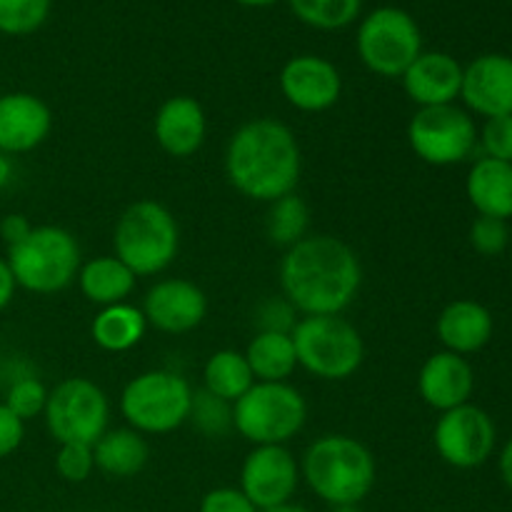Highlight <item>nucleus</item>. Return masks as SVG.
Wrapping results in <instances>:
<instances>
[{"label": "nucleus", "mask_w": 512, "mask_h": 512, "mask_svg": "<svg viewBox=\"0 0 512 512\" xmlns=\"http://www.w3.org/2000/svg\"><path fill=\"white\" fill-rule=\"evenodd\" d=\"M283 298L300 315H343L363 285L358 253L335 235H305L278 265Z\"/></svg>", "instance_id": "obj_1"}, {"label": "nucleus", "mask_w": 512, "mask_h": 512, "mask_svg": "<svg viewBox=\"0 0 512 512\" xmlns=\"http://www.w3.org/2000/svg\"><path fill=\"white\" fill-rule=\"evenodd\" d=\"M225 178L243 198L275 203L295 193L303 153L293 130L275 118H255L230 135L223 158Z\"/></svg>", "instance_id": "obj_2"}, {"label": "nucleus", "mask_w": 512, "mask_h": 512, "mask_svg": "<svg viewBox=\"0 0 512 512\" xmlns=\"http://www.w3.org/2000/svg\"><path fill=\"white\" fill-rule=\"evenodd\" d=\"M300 478L330 508L360 505L375 488L378 463L363 440L345 433L320 435L300 460Z\"/></svg>", "instance_id": "obj_3"}, {"label": "nucleus", "mask_w": 512, "mask_h": 512, "mask_svg": "<svg viewBox=\"0 0 512 512\" xmlns=\"http://www.w3.org/2000/svg\"><path fill=\"white\" fill-rule=\"evenodd\" d=\"M115 258L123 260L135 278L160 275L175 263L180 228L175 215L158 200H135L120 213L113 228Z\"/></svg>", "instance_id": "obj_4"}, {"label": "nucleus", "mask_w": 512, "mask_h": 512, "mask_svg": "<svg viewBox=\"0 0 512 512\" xmlns=\"http://www.w3.org/2000/svg\"><path fill=\"white\" fill-rule=\"evenodd\" d=\"M8 268L15 285L35 295H53L75 283L80 245L70 230L60 225H33L28 238L8 248Z\"/></svg>", "instance_id": "obj_5"}, {"label": "nucleus", "mask_w": 512, "mask_h": 512, "mask_svg": "<svg viewBox=\"0 0 512 512\" xmlns=\"http://www.w3.org/2000/svg\"><path fill=\"white\" fill-rule=\"evenodd\" d=\"M290 338L298 368L325 383L353 378L365 360L363 335L343 315H303Z\"/></svg>", "instance_id": "obj_6"}, {"label": "nucleus", "mask_w": 512, "mask_h": 512, "mask_svg": "<svg viewBox=\"0 0 512 512\" xmlns=\"http://www.w3.org/2000/svg\"><path fill=\"white\" fill-rule=\"evenodd\" d=\"M193 385L173 370H145L123 388L118 408L140 435H168L188 423Z\"/></svg>", "instance_id": "obj_7"}, {"label": "nucleus", "mask_w": 512, "mask_h": 512, "mask_svg": "<svg viewBox=\"0 0 512 512\" xmlns=\"http://www.w3.org/2000/svg\"><path fill=\"white\" fill-rule=\"evenodd\" d=\"M308 423V403L290 383H255L233 403V430L250 445H288Z\"/></svg>", "instance_id": "obj_8"}, {"label": "nucleus", "mask_w": 512, "mask_h": 512, "mask_svg": "<svg viewBox=\"0 0 512 512\" xmlns=\"http://www.w3.org/2000/svg\"><path fill=\"white\" fill-rule=\"evenodd\" d=\"M355 50L365 68L380 78H403L423 53V33L408 10L380 5L370 10L355 33Z\"/></svg>", "instance_id": "obj_9"}, {"label": "nucleus", "mask_w": 512, "mask_h": 512, "mask_svg": "<svg viewBox=\"0 0 512 512\" xmlns=\"http://www.w3.org/2000/svg\"><path fill=\"white\" fill-rule=\"evenodd\" d=\"M45 428L58 445H95L110 423V400L90 378H65L48 390Z\"/></svg>", "instance_id": "obj_10"}, {"label": "nucleus", "mask_w": 512, "mask_h": 512, "mask_svg": "<svg viewBox=\"0 0 512 512\" xmlns=\"http://www.w3.org/2000/svg\"><path fill=\"white\" fill-rule=\"evenodd\" d=\"M408 143L423 163L448 168L473 155L478 145V128L470 113L455 103L418 108L408 123Z\"/></svg>", "instance_id": "obj_11"}, {"label": "nucleus", "mask_w": 512, "mask_h": 512, "mask_svg": "<svg viewBox=\"0 0 512 512\" xmlns=\"http://www.w3.org/2000/svg\"><path fill=\"white\" fill-rule=\"evenodd\" d=\"M495 438L493 418L473 403L440 413L433 430L435 453L458 470L480 468L493 455Z\"/></svg>", "instance_id": "obj_12"}, {"label": "nucleus", "mask_w": 512, "mask_h": 512, "mask_svg": "<svg viewBox=\"0 0 512 512\" xmlns=\"http://www.w3.org/2000/svg\"><path fill=\"white\" fill-rule=\"evenodd\" d=\"M298 485L300 463L288 445H255L245 455L238 488L260 512L293 503Z\"/></svg>", "instance_id": "obj_13"}, {"label": "nucleus", "mask_w": 512, "mask_h": 512, "mask_svg": "<svg viewBox=\"0 0 512 512\" xmlns=\"http://www.w3.org/2000/svg\"><path fill=\"white\" fill-rule=\"evenodd\" d=\"M278 85L285 103L300 113H325L343 95V75L333 60L313 53L285 60Z\"/></svg>", "instance_id": "obj_14"}, {"label": "nucleus", "mask_w": 512, "mask_h": 512, "mask_svg": "<svg viewBox=\"0 0 512 512\" xmlns=\"http://www.w3.org/2000/svg\"><path fill=\"white\" fill-rule=\"evenodd\" d=\"M140 310L148 320V328L168 335H183L205 320L208 295L185 278H165L145 293Z\"/></svg>", "instance_id": "obj_15"}, {"label": "nucleus", "mask_w": 512, "mask_h": 512, "mask_svg": "<svg viewBox=\"0 0 512 512\" xmlns=\"http://www.w3.org/2000/svg\"><path fill=\"white\" fill-rule=\"evenodd\" d=\"M460 98L473 113L488 118L512 115V58L503 53L478 55L463 68Z\"/></svg>", "instance_id": "obj_16"}, {"label": "nucleus", "mask_w": 512, "mask_h": 512, "mask_svg": "<svg viewBox=\"0 0 512 512\" xmlns=\"http://www.w3.org/2000/svg\"><path fill=\"white\" fill-rule=\"evenodd\" d=\"M53 130V110L35 93L0 95V153L20 155L40 148Z\"/></svg>", "instance_id": "obj_17"}, {"label": "nucleus", "mask_w": 512, "mask_h": 512, "mask_svg": "<svg viewBox=\"0 0 512 512\" xmlns=\"http://www.w3.org/2000/svg\"><path fill=\"white\" fill-rule=\"evenodd\" d=\"M153 135L158 148L170 158H190L208 138V115L190 95H173L163 100L153 118Z\"/></svg>", "instance_id": "obj_18"}, {"label": "nucleus", "mask_w": 512, "mask_h": 512, "mask_svg": "<svg viewBox=\"0 0 512 512\" xmlns=\"http://www.w3.org/2000/svg\"><path fill=\"white\" fill-rule=\"evenodd\" d=\"M403 90L418 108L453 105L460 98L463 65L443 50H423L403 73Z\"/></svg>", "instance_id": "obj_19"}, {"label": "nucleus", "mask_w": 512, "mask_h": 512, "mask_svg": "<svg viewBox=\"0 0 512 512\" xmlns=\"http://www.w3.org/2000/svg\"><path fill=\"white\" fill-rule=\"evenodd\" d=\"M475 388V373L463 355L440 350L423 363L418 373V393L433 410H453L470 403Z\"/></svg>", "instance_id": "obj_20"}, {"label": "nucleus", "mask_w": 512, "mask_h": 512, "mask_svg": "<svg viewBox=\"0 0 512 512\" xmlns=\"http://www.w3.org/2000/svg\"><path fill=\"white\" fill-rule=\"evenodd\" d=\"M435 333L443 348L455 355L483 350L493 338V315L475 300H453L435 320Z\"/></svg>", "instance_id": "obj_21"}, {"label": "nucleus", "mask_w": 512, "mask_h": 512, "mask_svg": "<svg viewBox=\"0 0 512 512\" xmlns=\"http://www.w3.org/2000/svg\"><path fill=\"white\" fill-rule=\"evenodd\" d=\"M470 205L485 218H512V163L495 158L475 160L465 180Z\"/></svg>", "instance_id": "obj_22"}, {"label": "nucleus", "mask_w": 512, "mask_h": 512, "mask_svg": "<svg viewBox=\"0 0 512 512\" xmlns=\"http://www.w3.org/2000/svg\"><path fill=\"white\" fill-rule=\"evenodd\" d=\"M135 280L138 278L123 260L115 255H98L80 265L75 283L88 303L108 308V305L128 303L135 290Z\"/></svg>", "instance_id": "obj_23"}, {"label": "nucleus", "mask_w": 512, "mask_h": 512, "mask_svg": "<svg viewBox=\"0 0 512 512\" xmlns=\"http://www.w3.org/2000/svg\"><path fill=\"white\" fill-rule=\"evenodd\" d=\"M95 470L115 480L135 478L150 460V445L145 435L133 428H108L93 445Z\"/></svg>", "instance_id": "obj_24"}, {"label": "nucleus", "mask_w": 512, "mask_h": 512, "mask_svg": "<svg viewBox=\"0 0 512 512\" xmlns=\"http://www.w3.org/2000/svg\"><path fill=\"white\" fill-rule=\"evenodd\" d=\"M148 320L143 310L130 303L100 308L90 325V338L105 353H128L145 338Z\"/></svg>", "instance_id": "obj_25"}, {"label": "nucleus", "mask_w": 512, "mask_h": 512, "mask_svg": "<svg viewBox=\"0 0 512 512\" xmlns=\"http://www.w3.org/2000/svg\"><path fill=\"white\" fill-rule=\"evenodd\" d=\"M245 360L253 370L255 383H288L298 370V355L290 333L258 330L245 348Z\"/></svg>", "instance_id": "obj_26"}, {"label": "nucleus", "mask_w": 512, "mask_h": 512, "mask_svg": "<svg viewBox=\"0 0 512 512\" xmlns=\"http://www.w3.org/2000/svg\"><path fill=\"white\" fill-rule=\"evenodd\" d=\"M255 385L245 353L233 348L215 350L203 365V388L218 398L235 403Z\"/></svg>", "instance_id": "obj_27"}, {"label": "nucleus", "mask_w": 512, "mask_h": 512, "mask_svg": "<svg viewBox=\"0 0 512 512\" xmlns=\"http://www.w3.org/2000/svg\"><path fill=\"white\" fill-rule=\"evenodd\" d=\"M310 228V208L298 193H290L268 205V218H265V233L270 243L280 248H293L295 243L305 238Z\"/></svg>", "instance_id": "obj_28"}, {"label": "nucleus", "mask_w": 512, "mask_h": 512, "mask_svg": "<svg viewBox=\"0 0 512 512\" xmlns=\"http://www.w3.org/2000/svg\"><path fill=\"white\" fill-rule=\"evenodd\" d=\"M288 5L300 23L315 30L348 28L363 10V0H288Z\"/></svg>", "instance_id": "obj_29"}, {"label": "nucleus", "mask_w": 512, "mask_h": 512, "mask_svg": "<svg viewBox=\"0 0 512 512\" xmlns=\"http://www.w3.org/2000/svg\"><path fill=\"white\" fill-rule=\"evenodd\" d=\"M53 0H0V33L25 38L38 33L50 18Z\"/></svg>", "instance_id": "obj_30"}, {"label": "nucleus", "mask_w": 512, "mask_h": 512, "mask_svg": "<svg viewBox=\"0 0 512 512\" xmlns=\"http://www.w3.org/2000/svg\"><path fill=\"white\" fill-rule=\"evenodd\" d=\"M188 423H193V428L205 438H223L233 430V403L208 393L205 388L195 390Z\"/></svg>", "instance_id": "obj_31"}, {"label": "nucleus", "mask_w": 512, "mask_h": 512, "mask_svg": "<svg viewBox=\"0 0 512 512\" xmlns=\"http://www.w3.org/2000/svg\"><path fill=\"white\" fill-rule=\"evenodd\" d=\"M15 415H18L23 423L43 415L45 403H48V388L40 383L33 375H25V378H18L8 388V395L3 400Z\"/></svg>", "instance_id": "obj_32"}, {"label": "nucleus", "mask_w": 512, "mask_h": 512, "mask_svg": "<svg viewBox=\"0 0 512 512\" xmlns=\"http://www.w3.org/2000/svg\"><path fill=\"white\" fill-rule=\"evenodd\" d=\"M95 458L93 445L80 443H63L58 445L55 453V473L65 480V483H85L93 475Z\"/></svg>", "instance_id": "obj_33"}, {"label": "nucleus", "mask_w": 512, "mask_h": 512, "mask_svg": "<svg viewBox=\"0 0 512 512\" xmlns=\"http://www.w3.org/2000/svg\"><path fill=\"white\" fill-rule=\"evenodd\" d=\"M508 243H510L508 220L478 215L475 223L470 225V245H473L480 255H485V258H495V255H500L505 248H508Z\"/></svg>", "instance_id": "obj_34"}, {"label": "nucleus", "mask_w": 512, "mask_h": 512, "mask_svg": "<svg viewBox=\"0 0 512 512\" xmlns=\"http://www.w3.org/2000/svg\"><path fill=\"white\" fill-rule=\"evenodd\" d=\"M478 140L485 150V158L512 163V115L485 120Z\"/></svg>", "instance_id": "obj_35"}, {"label": "nucleus", "mask_w": 512, "mask_h": 512, "mask_svg": "<svg viewBox=\"0 0 512 512\" xmlns=\"http://www.w3.org/2000/svg\"><path fill=\"white\" fill-rule=\"evenodd\" d=\"M258 330H270V333H293L295 328V308L285 298L268 300L258 308Z\"/></svg>", "instance_id": "obj_36"}, {"label": "nucleus", "mask_w": 512, "mask_h": 512, "mask_svg": "<svg viewBox=\"0 0 512 512\" xmlns=\"http://www.w3.org/2000/svg\"><path fill=\"white\" fill-rule=\"evenodd\" d=\"M198 512H260L240 488H213L203 495Z\"/></svg>", "instance_id": "obj_37"}, {"label": "nucleus", "mask_w": 512, "mask_h": 512, "mask_svg": "<svg viewBox=\"0 0 512 512\" xmlns=\"http://www.w3.org/2000/svg\"><path fill=\"white\" fill-rule=\"evenodd\" d=\"M25 440V423L8 408L0 403V460L10 458Z\"/></svg>", "instance_id": "obj_38"}, {"label": "nucleus", "mask_w": 512, "mask_h": 512, "mask_svg": "<svg viewBox=\"0 0 512 512\" xmlns=\"http://www.w3.org/2000/svg\"><path fill=\"white\" fill-rule=\"evenodd\" d=\"M30 230H33V225H30V220L20 213H10L0 220V238H3V243L8 245V248H13L20 240L28 238Z\"/></svg>", "instance_id": "obj_39"}, {"label": "nucleus", "mask_w": 512, "mask_h": 512, "mask_svg": "<svg viewBox=\"0 0 512 512\" xmlns=\"http://www.w3.org/2000/svg\"><path fill=\"white\" fill-rule=\"evenodd\" d=\"M15 290H18V285H15L13 273H10L8 268V260L0 258V313L13 303Z\"/></svg>", "instance_id": "obj_40"}, {"label": "nucleus", "mask_w": 512, "mask_h": 512, "mask_svg": "<svg viewBox=\"0 0 512 512\" xmlns=\"http://www.w3.org/2000/svg\"><path fill=\"white\" fill-rule=\"evenodd\" d=\"M500 475H503V483L512 490V438L500 453Z\"/></svg>", "instance_id": "obj_41"}, {"label": "nucleus", "mask_w": 512, "mask_h": 512, "mask_svg": "<svg viewBox=\"0 0 512 512\" xmlns=\"http://www.w3.org/2000/svg\"><path fill=\"white\" fill-rule=\"evenodd\" d=\"M13 173H15V168H13V160H10V155L0 153V190L8 188L10 180H13Z\"/></svg>", "instance_id": "obj_42"}, {"label": "nucleus", "mask_w": 512, "mask_h": 512, "mask_svg": "<svg viewBox=\"0 0 512 512\" xmlns=\"http://www.w3.org/2000/svg\"><path fill=\"white\" fill-rule=\"evenodd\" d=\"M238 5H245V8H270V5L280 3V0H235Z\"/></svg>", "instance_id": "obj_43"}, {"label": "nucleus", "mask_w": 512, "mask_h": 512, "mask_svg": "<svg viewBox=\"0 0 512 512\" xmlns=\"http://www.w3.org/2000/svg\"><path fill=\"white\" fill-rule=\"evenodd\" d=\"M265 512H313V510H308V508H305V505H295V503H288V505H280V508L265 510Z\"/></svg>", "instance_id": "obj_44"}, {"label": "nucleus", "mask_w": 512, "mask_h": 512, "mask_svg": "<svg viewBox=\"0 0 512 512\" xmlns=\"http://www.w3.org/2000/svg\"><path fill=\"white\" fill-rule=\"evenodd\" d=\"M333 512H363L358 505H345V508H333Z\"/></svg>", "instance_id": "obj_45"}]
</instances>
